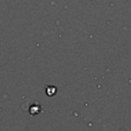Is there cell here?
Listing matches in <instances>:
<instances>
[{
    "label": "cell",
    "instance_id": "cell-1",
    "mask_svg": "<svg viewBox=\"0 0 131 131\" xmlns=\"http://www.w3.org/2000/svg\"><path fill=\"white\" fill-rule=\"evenodd\" d=\"M55 91H56V89H55V87H53V86H49V87L46 88V92H47L48 95H53V94L55 93Z\"/></svg>",
    "mask_w": 131,
    "mask_h": 131
}]
</instances>
